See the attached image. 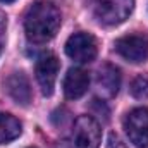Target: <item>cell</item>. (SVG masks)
I'll use <instances>...</instances> for the list:
<instances>
[{"instance_id":"15","label":"cell","mask_w":148,"mask_h":148,"mask_svg":"<svg viewBox=\"0 0 148 148\" xmlns=\"http://www.w3.org/2000/svg\"><path fill=\"white\" fill-rule=\"evenodd\" d=\"M0 2H3V3H10V2H16V0H0Z\"/></svg>"},{"instance_id":"13","label":"cell","mask_w":148,"mask_h":148,"mask_svg":"<svg viewBox=\"0 0 148 148\" xmlns=\"http://www.w3.org/2000/svg\"><path fill=\"white\" fill-rule=\"evenodd\" d=\"M107 148H127V145L115 133H110L109 134V140H107Z\"/></svg>"},{"instance_id":"4","label":"cell","mask_w":148,"mask_h":148,"mask_svg":"<svg viewBox=\"0 0 148 148\" xmlns=\"http://www.w3.org/2000/svg\"><path fill=\"white\" fill-rule=\"evenodd\" d=\"M129 141L136 148H148V109L136 107L126 114L122 121Z\"/></svg>"},{"instance_id":"5","label":"cell","mask_w":148,"mask_h":148,"mask_svg":"<svg viewBox=\"0 0 148 148\" xmlns=\"http://www.w3.org/2000/svg\"><path fill=\"white\" fill-rule=\"evenodd\" d=\"M115 52L133 64H141L148 60V36L145 35H127L115 41Z\"/></svg>"},{"instance_id":"7","label":"cell","mask_w":148,"mask_h":148,"mask_svg":"<svg viewBox=\"0 0 148 148\" xmlns=\"http://www.w3.org/2000/svg\"><path fill=\"white\" fill-rule=\"evenodd\" d=\"M59 67H60V62H59V59L53 53L47 52V53H43V55L38 57L35 74H36L38 84L41 88V93L45 97H50L53 93L57 74H59Z\"/></svg>"},{"instance_id":"12","label":"cell","mask_w":148,"mask_h":148,"mask_svg":"<svg viewBox=\"0 0 148 148\" xmlns=\"http://www.w3.org/2000/svg\"><path fill=\"white\" fill-rule=\"evenodd\" d=\"M131 95L138 100L148 98V76H136L131 83Z\"/></svg>"},{"instance_id":"2","label":"cell","mask_w":148,"mask_h":148,"mask_svg":"<svg viewBox=\"0 0 148 148\" xmlns=\"http://www.w3.org/2000/svg\"><path fill=\"white\" fill-rule=\"evenodd\" d=\"M102 141L100 124L91 115H79L69 134V148H98Z\"/></svg>"},{"instance_id":"1","label":"cell","mask_w":148,"mask_h":148,"mask_svg":"<svg viewBox=\"0 0 148 148\" xmlns=\"http://www.w3.org/2000/svg\"><path fill=\"white\" fill-rule=\"evenodd\" d=\"M62 23L60 10L47 0L35 2L24 16V31L31 43H47L57 35Z\"/></svg>"},{"instance_id":"6","label":"cell","mask_w":148,"mask_h":148,"mask_svg":"<svg viewBox=\"0 0 148 148\" xmlns=\"http://www.w3.org/2000/svg\"><path fill=\"white\" fill-rule=\"evenodd\" d=\"M66 53L79 64H88L97 57V41L88 33H74L66 41Z\"/></svg>"},{"instance_id":"9","label":"cell","mask_w":148,"mask_h":148,"mask_svg":"<svg viewBox=\"0 0 148 148\" xmlns=\"http://www.w3.org/2000/svg\"><path fill=\"white\" fill-rule=\"evenodd\" d=\"M5 90L10 98L19 105H28L31 102V86L24 73H12L5 79Z\"/></svg>"},{"instance_id":"11","label":"cell","mask_w":148,"mask_h":148,"mask_svg":"<svg viewBox=\"0 0 148 148\" xmlns=\"http://www.w3.org/2000/svg\"><path fill=\"white\" fill-rule=\"evenodd\" d=\"M21 131H23V126L14 115L0 112V145L14 141L16 138L21 136Z\"/></svg>"},{"instance_id":"14","label":"cell","mask_w":148,"mask_h":148,"mask_svg":"<svg viewBox=\"0 0 148 148\" xmlns=\"http://www.w3.org/2000/svg\"><path fill=\"white\" fill-rule=\"evenodd\" d=\"M3 28H5V16L0 12V33L3 31Z\"/></svg>"},{"instance_id":"10","label":"cell","mask_w":148,"mask_h":148,"mask_svg":"<svg viewBox=\"0 0 148 148\" xmlns=\"http://www.w3.org/2000/svg\"><path fill=\"white\" fill-rule=\"evenodd\" d=\"M97 83L107 97H114L119 91V86H121V71L112 64H103L98 69Z\"/></svg>"},{"instance_id":"8","label":"cell","mask_w":148,"mask_h":148,"mask_svg":"<svg viewBox=\"0 0 148 148\" xmlns=\"http://www.w3.org/2000/svg\"><path fill=\"white\" fill-rule=\"evenodd\" d=\"M90 88V74L84 69L74 67L69 69L64 79V93L69 100H76L81 98Z\"/></svg>"},{"instance_id":"16","label":"cell","mask_w":148,"mask_h":148,"mask_svg":"<svg viewBox=\"0 0 148 148\" xmlns=\"http://www.w3.org/2000/svg\"><path fill=\"white\" fill-rule=\"evenodd\" d=\"M0 53H2V47H0Z\"/></svg>"},{"instance_id":"3","label":"cell","mask_w":148,"mask_h":148,"mask_svg":"<svg viewBox=\"0 0 148 148\" xmlns=\"http://www.w3.org/2000/svg\"><path fill=\"white\" fill-rule=\"evenodd\" d=\"M134 9V0H95V17L105 26L124 23Z\"/></svg>"}]
</instances>
